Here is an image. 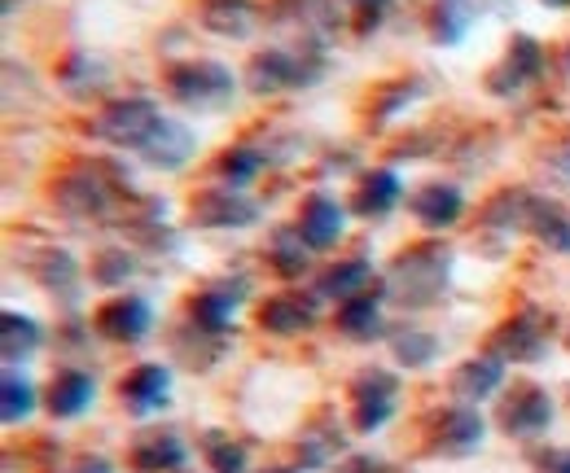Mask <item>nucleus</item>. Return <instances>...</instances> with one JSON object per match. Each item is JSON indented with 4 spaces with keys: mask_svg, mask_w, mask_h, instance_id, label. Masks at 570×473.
I'll return each instance as SVG.
<instances>
[{
    "mask_svg": "<svg viewBox=\"0 0 570 473\" xmlns=\"http://www.w3.org/2000/svg\"><path fill=\"white\" fill-rule=\"evenodd\" d=\"M448 280H452V250H448L439 237L404 246V250L386 264V272H382L386 303H395V307H404V312H426L434 303H443Z\"/></svg>",
    "mask_w": 570,
    "mask_h": 473,
    "instance_id": "1",
    "label": "nucleus"
},
{
    "mask_svg": "<svg viewBox=\"0 0 570 473\" xmlns=\"http://www.w3.org/2000/svg\"><path fill=\"white\" fill-rule=\"evenodd\" d=\"M330 58L321 45H303V49H259L246 70H242V83L246 92L255 97H282V92H307L325 79Z\"/></svg>",
    "mask_w": 570,
    "mask_h": 473,
    "instance_id": "2",
    "label": "nucleus"
},
{
    "mask_svg": "<svg viewBox=\"0 0 570 473\" xmlns=\"http://www.w3.org/2000/svg\"><path fill=\"white\" fill-rule=\"evenodd\" d=\"M163 88H167V97L180 110H189V115H215V110H228L233 106L242 79L224 67V62H215V58H185V62H171V67L163 70Z\"/></svg>",
    "mask_w": 570,
    "mask_h": 473,
    "instance_id": "3",
    "label": "nucleus"
},
{
    "mask_svg": "<svg viewBox=\"0 0 570 473\" xmlns=\"http://www.w3.org/2000/svg\"><path fill=\"white\" fill-rule=\"evenodd\" d=\"M119 198H137V194H124L119 176L101 162H75L67 167L58 180H53V206L67 215V219H110Z\"/></svg>",
    "mask_w": 570,
    "mask_h": 473,
    "instance_id": "4",
    "label": "nucleus"
},
{
    "mask_svg": "<svg viewBox=\"0 0 570 473\" xmlns=\"http://www.w3.org/2000/svg\"><path fill=\"white\" fill-rule=\"evenodd\" d=\"M167 115H163V106L154 101V97H110V101H101L97 110H92V119H88V136L92 140H101V145H110V149H128V154H141L145 145H149V136L158 132V124H163Z\"/></svg>",
    "mask_w": 570,
    "mask_h": 473,
    "instance_id": "5",
    "label": "nucleus"
},
{
    "mask_svg": "<svg viewBox=\"0 0 570 473\" xmlns=\"http://www.w3.org/2000/svg\"><path fill=\"white\" fill-rule=\"evenodd\" d=\"M553 329H558L553 312L527 303V307H518L513 316H504L492 329L488 351L500 355L504 364H540L549 355V346H553Z\"/></svg>",
    "mask_w": 570,
    "mask_h": 473,
    "instance_id": "6",
    "label": "nucleus"
},
{
    "mask_svg": "<svg viewBox=\"0 0 570 473\" xmlns=\"http://www.w3.org/2000/svg\"><path fill=\"white\" fill-rule=\"evenodd\" d=\"M553 416H558V404L553 395L540 386V382H513L500 391L497 404V425L504 438H518V443H540L549 430H553Z\"/></svg>",
    "mask_w": 570,
    "mask_h": 473,
    "instance_id": "7",
    "label": "nucleus"
},
{
    "mask_svg": "<svg viewBox=\"0 0 570 473\" xmlns=\"http://www.w3.org/2000/svg\"><path fill=\"white\" fill-rule=\"evenodd\" d=\"M400 391H404L400 373L377 368V364H373V368H360L356 377H352V386H347L352 430H356V434H377V430H386L391 416L400 412Z\"/></svg>",
    "mask_w": 570,
    "mask_h": 473,
    "instance_id": "8",
    "label": "nucleus"
},
{
    "mask_svg": "<svg viewBox=\"0 0 570 473\" xmlns=\"http://www.w3.org/2000/svg\"><path fill=\"white\" fill-rule=\"evenodd\" d=\"M488 443V421L470 404H448L430 416L426 425V452L439 461H470Z\"/></svg>",
    "mask_w": 570,
    "mask_h": 473,
    "instance_id": "9",
    "label": "nucleus"
},
{
    "mask_svg": "<svg viewBox=\"0 0 570 473\" xmlns=\"http://www.w3.org/2000/svg\"><path fill=\"white\" fill-rule=\"evenodd\" d=\"M259 219H264V206L242 189H228V185L198 189L189 198V224L207 228V233H242V228H255Z\"/></svg>",
    "mask_w": 570,
    "mask_h": 473,
    "instance_id": "10",
    "label": "nucleus"
},
{
    "mask_svg": "<svg viewBox=\"0 0 570 473\" xmlns=\"http://www.w3.org/2000/svg\"><path fill=\"white\" fill-rule=\"evenodd\" d=\"M544 67H549L544 45H540L535 36H522V31H518V36L504 45V58L483 75V88H488L492 97H500V101H513V97H522L531 83H540Z\"/></svg>",
    "mask_w": 570,
    "mask_h": 473,
    "instance_id": "11",
    "label": "nucleus"
},
{
    "mask_svg": "<svg viewBox=\"0 0 570 473\" xmlns=\"http://www.w3.org/2000/svg\"><path fill=\"white\" fill-rule=\"evenodd\" d=\"M250 298V280L246 276H219V280H207L189 294L185 303V321H194L198 329H212V334H237L233 329V316L237 307Z\"/></svg>",
    "mask_w": 570,
    "mask_h": 473,
    "instance_id": "12",
    "label": "nucleus"
},
{
    "mask_svg": "<svg viewBox=\"0 0 570 473\" xmlns=\"http://www.w3.org/2000/svg\"><path fill=\"white\" fill-rule=\"evenodd\" d=\"M92 334L115 346H141L154 334V303L145 294H115L92 312Z\"/></svg>",
    "mask_w": 570,
    "mask_h": 473,
    "instance_id": "13",
    "label": "nucleus"
},
{
    "mask_svg": "<svg viewBox=\"0 0 570 473\" xmlns=\"http://www.w3.org/2000/svg\"><path fill=\"white\" fill-rule=\"evenodd\" d=\"M321 316V298L312 289H277L268 298H259L255 307V325L273 338H298L316 325Z\"/></svg>",
    "mask_w": 570,
    "mask_h": 473,
    "instance_id": "14",
    "label": "nucleus"
},
{
    "mask_svg": "<svg viewBox=\"0 0 570 473\" xmlns=\"http://www.w3.org/2000/svg\"><path fill=\"white\" fill-rule=\"evenodd\" d=\"M298 233L307 237V246L316 250V255H325V250H334V246H343V237H347V206L338 203L334 194H325V189H312L303 203H298Z\"/></svg>",
    "mask_w": 570,
    "mask_h": 473,
    "instance_id": "15",
    "label": "nucleus"
},
{
    "mask_svg": "<svg viewBox=\"0 0 570 473\" xmlns=\"http://www.w3.org/2000/svg\"><path fill=\"white\" fill-rule=\"evenodd\" d=\"M167 400H171V368L167 364L145 359L137 368H128V377H119V407L137 421L158 416L167 407Z\"/></svg>",
    "mask_w": 570,
    "mask_h": 473,
    "instance_id": "16",
    "label": "nucleus"
},
{
    "mask_svg": "<svg viewBox=\"0 0 570 473\" xmlns=\"http://www.w3.org/2000/svg\"><path fill=\"white\" fill-rule=\"evenodd\" d=\"M504 359L492 355V351H483V355H465L456 368H452V377H448V391H452V400L456 404H488L492 395L504 391Z\"/></svg>",
    "mask_w": 570,
    "mask_h": 473,
    "instance_id": "17",
    "label": "nucleus"
},
{
    "mask_svg": "<svg viewBox=\"0 0 570 473\" xmlns=\"http://www.w3.org/2000/svg\"><path fill=\"white\" fill-rule=\"evenodd\" d=\"M185 465H189V443L176 430H141L128 443L132 473H180Z\"/></svg>",
    "mask_w": 570,
    "mask_h": 473,
    "instance_id": "18",
    "label": "nucleus"
},
{
    "mask_svg": "<svg viewBox=\"0 0 570 473\" xmlns=\"http://www.w3.org/2000/svg\"><path fill=\"white\" fill-rule=\"evenodd\" d=\"M382 307H386V289H382V276H377L364 294L347 298V303H338V312H334V329H338L347 342L386 338L391 329H386V321H382Z\"/></svg>",
    "mask_w": 570,
    "mask_h": 473,
    "instance_id": "19",
    "label": "nucleus"
},
{
    "mask_svg": "<svg viewBox=\"0 0 570 473\" xmlns=\"http://www.w3.org/2000/svg\"><path fill=\"white\" fill-rule=\"evenodd\" d=\"M409 215H413L426 233H443V228L461 224V215H465V194H461V185H452V180H430V185L409 194Z\"/></svg>",
    "mask_w": 570,
    "mask_h": 473,
    "instance_id": "20",
    "label": "nucleus"
},
{
    "mask_svg": "<svg viewBox=\"0 0 570 473\" xmlns=\"http://www.w3.org/2000/svg\"><path fill=\"white\" fill-rule=\"evenodd\" d=\"M294 447H298V465L303 470H334L347 456V430H343V421H334L325 412V416H316L312 425L298 430Z\"/></svg>",
    "mask_w": 570,
    "mask_h": 473,
    "instance_id": "21",
    "label": "nucleus"
},
{
    "mask_svg": "<svg viewBox=\"0 0 570 473\" xmlns=\"http://www.w3.org/2000/svg\"><path fill=\"white\" fill-rule=\"evenodd\" d=\"M92 404H97V382L83 368H58L45 386V412L53 421H79Z\"/></svg>",
    "mask_w": 570,
    "mask_h": 473,
    "instance_id": "22",
    "label": "nucleus"
},
{
    "mask_svg": "<svg viewBox=\"0 0 570 473\" xmlns=\"http://www.w3.org/2000/svg\"><path fill=\"white\" fill-rule=\"evenodd\" d=\"M27 272H31V280H36L45 294L62 298L67 307H75V303H79V280H83V272H79V264H75L71 250L45 246V250H36V255L27 259Z\"/></svg>",
    "mask_w": 570,
    "mask_h": 473,
    "instance_id": "23",
    "label": "nucleus"
},
{
    "mask_svg": "<svg viewBox=\"0 0 570 473\" xmlns=\"http://www.w3.org/2000/svg\"><path fill=\"white\" fill-rule=\"evenodd\" d=\"M194 154H198V132L180 119H163L158 132L149 136V145L141 149V162L154 171H185Z\"/></svg>",
    "mask_w": 570,
    "mask_h": 473,
    "instance_id": "24",
    "label": "nucleus"
},
{
    "mask_svg": "<svg viewBox=\"0 0 570 473\" xmlns=\"http://www.w3.org/2000/svg\"><path fill=\"white\" fill-rule=\"evenodd\" d=\"M404 203V180L395 176V167H368L352 189V215L360 219H386L395 206Z\"/></svg>",
    "mask_w": 570,
    "mask_h": 473,
    "instance_id": "25",
    "label": "nucleus"
},
{
    "mask_svg": "<svg viewBox=\"0 0 570 473\" xmlns=\"http://www.w3.org/2000/svg\"><path fill=\"white\" fill-rule=\"evenodd\" d=\"M264 22V9L255 0H198V27L219 40H246Z\"/></svg>",
    "mask_w": 570,
    "mask_h": 473,
    "instance_id": "26",
    "label": "nucleus"
},
{
    "mask_svg": "<svg viewBox=\"0 0 570 473\" xmlns=\"http://www.w3.org/2000/svg\"><path fill=\"white\" fill-rule=\"evenodd\" d=\"M535 194L531 189H500L488 198L479 224L483 233H497V237H518V233H531V215H535Z\"/></svg>",
    "mask_w": 570,
    "mask_h": 473,
    "instance_id": "27",
    "label": "nucleus"
},
{
    "mask_svg": "<svg viewBox=\"0 0 570 473\" xmlns=\"http://www.w3.org/2000/svg\"><path fill=\"white\" fill-rule=\"evenodd\" d=\"M373 280H377V276H373V264H368L364 255H352V259L325 264V268L316 272V280H312V294H316L321 303H347V298L364 294Z\"/></svg>",
    "mask_w": 570,
    "mask_h": 473,
    "instance_id": "28",
    "label": "nucleus"
},
{
    "mask_svg": "<svg viewBox=\"0 0 570 473\" xmlns=\"http://www.w3.org/2000/svg\"><path fill=\"white\" fill-rule=\"evenodd\" d=\"M45 346V325L27 312H4L0 316V355H4V368H27Z\"/></svg>",
    "mask_w": 570,
    "mask_h": 473,
    "instance_id": "29",
    "label": "nucleus"
},
{
    "mask_svg": "<svg viewBox=\"0 0 570 473\" xmlns=\"http://www.w3.org/2000/svg\"><path fill=\"white\" fill-rule=\"evenodd\" d=\"M312 255L316 250L307 246V237L298 233V224H277L273 237H268V246H264L268 268L277 272L282 280H303L312 272Z\"/></svg>",
    "mask_w": 570,
    "mask_h": 473,
    "instance_id": "30",
    "label": "nucleus"
},
{
    "mask_svg": "<svg viewBox=\"0 0 570 473\" xmlns=\"http://www.w3.org/2000/svg\"><path fill=\"white\" fill-rule=\"evenodd\" d=\"M264 167H268V149L250 145V140L224 145L219 158H215V176H219V185H228V189H246V185H255V180L264 176Z\"/></svg>",
    "mask_w": 570,
    "mask_h": 473,
    "instance_id": "31",
    "label": "nucleus"
},
{
    "mask_svg": "<svg viewBox=\"0 0 570 473\" xmlns=\"http://www.w3.org/2000/svg\"><path fill=\"white\" fill-rule=\"evenodd\" d=\"M268 18L273 22H289V27H303L307 36H330L334 27H343L334 0H273L268 4Z\"/></svg>",
    "mask_w": 570,
    "mask_h": 473,
    "instance_id": "32",
    "label": "nucleus"
},
{
    "mask_svg": "<svg viewBox=\"0 0 570 473\" xmlns=\"http://www.w3.org/2000/svg\"><path fill=\"white\" fill-rule=\"evenodd\" d=\"M386 346H391V359L409 373L434 368V359H439V338L430 329H417V325H395L386 334Z\"/></svg>",
    "mask_w": 570,
    "mask_h": 473,
    "instance_id": "33",
    "label": "nucleus"
},
{
    "mask_svg": "<svg viewBox=\"0 0 570 473\" xmlns=\"http://www.w3.org/2000/svg\"><path fill=\"white\" fill-rule=\"evenodd\" d=\"M198 452L207 461V473H250V447L228 430H207L198 438Z\"/></svg>",
    "mask_w": 570,
    "mask_h": 473,
    "instance_id": "34",
    "label": "nucleus"
},
{
    "mask_svg": "<svg viewBox=\"0 0 570 473\" xmlns=\"http://www.w3.org/2000/svg\"><path fill=\"white\" fill-rule=\"evenodd\" d=\"M40 404H45V395L36 391V382L22 368H4V382H0V421L4 425H22Z\"/></svg>",
    "mask_w": 570,
    "mask_h": 473,
    "instance_id": "35",
    "label": "nucleus"
},
{
    "mask_svg": "<svg viewBox=\"0 0 570 473\" xmlns=\"http://www.w3.org/2000/svg\"><path fill=\"white\" fill-rule=\"evenodd\" d=\"M531 237L553 250V255H570V210L553 198H540L535 215H531Z\"/></svg>",
    "mask_w": 570,
    "mask_h": 473,
    "instance_id": "36",
    "label": "nucleus"
},
{
    "mask_svg": "<svg viewBox=\"0 0 570 473\" xmlns=\"http://www.w3.org/2000/svg\"><path fill=\"white\" fill-rule=\"evenodd\" d=\"M470 27H474L470 0H439V4L430 9V40L443 45V49L461 45V40L470 36Z\"/></svg>",
    "mask_w": 570,
    "mask_h": 473,
    "instance_id": "37",
    "label": "nucleus"
},
{
    "mask_svg": "<svg viewBox=\"0 0 570 473\" xmlns=\"http://www.w3.org/2000/svg\"><path fill=\"white\" fill-rule=\"evenodd\" d=\"M137 272H141V264H137V255H132L128 246H106V250H97L92 264H88L92 285H101V289H119V285H128Z\"/></svg>",
    "mask_w": 570,
    "mask_h": 473,
    "instance_id": "38",
    "label": "nucleus"
},
{
    "mask_svg": "<svg viewBox=\"0 0 570 473\" xmlns=\"http://www.w3.org/2000/svg\"><path fill=\"white\" fill-rule=\"evenodd\" d=\"M422 92H426V88H422V79H395V83L373 88V119H377V124L400 119V115H404Z\"/></svg>",
    "mask_w": 570,
    "mask_h": 473,
    "instance_id": "39",
    "label": "nucleus"
},
{
    "mask_svg": "<svg viewBox=\"0 0 570 473\" xmlns=\"http://www.w3.org/2000/svg\"><path fill=\"white\" fill-rule=\"evenodd\" d=\"M347 4L356 9V31L368 36V31H377V27L386 22V13H391L395 0H347Z\"/></svg>",
    "mask_w": 570,
    "mask_h": 473,
    "instance_id": "40",
    "label": "nucleus"
},
{
    "mask_svg": "<svg viewBox=\"0 0 570 473\" xmlns=\"http://www.w3.org/2000/svg\"><path fill=\"white\" fill-rule=\"evenodd\" d=\"M386 470H391V465H386L382 456H373V452H347L330 473H386Z\"/></svg>",
    "mask_w": 570,
    "mask_h": 473,
    "instance_id": "41",
    "label": "nucleus"
},
{
    "mask_svg": "<svg viewBox=\"0 0 570 473\" xmlns=\"http://www.w3.org/2000/svg\"><path fill=\"white\" fill-rule=\"evenodd\" d=\"M540 473H570V447H549L535 456Z\"/></svg>",
    "mask_w": 570,
    "mask_h": 473,
    "instance_id": "42",
    "label": "nucleus"
},
{
    "mask_svg": "<svg viewBox=\"0 0 570 473\" xmlns=\"http://www.w3.org/2000/svg\"><path fill=\"white\" fill-rule=\"evenodd\" d=\"M544 167H549L562 185H570V140L562 145V149H553V158H544Z\"/></svg>",
    "mask_w": 570,
    "mask_h": 473,
    "instance_id": "43",
    "label": "nucleus"
},
{
    "mask_svg": "<svg viewBox=\"0 0 570 473\" xmlns=\"http://www.w3.org/2000/svg\"><path fill=\"white\" fill-rule=\"evenodd\" d=\"M71 473H115V465H110V461H101V456H88V461H79Z\"/></svg>",
    "mask_w": 570,
    "mask_h": 473,
    "instance_id": "44",
    "label": "nucleus"
},
{
    "mask_svg": "<svg viewBox=\"0 0 570 473\" xmlns=\"http://www.w3.org/2000/svg\"><path fill=\"white\" fill-rule=\"evenodd\" d=\"M544 9H570V0H540Z\"/></svg>",
    "mask_w": 570,
    "mask_h": 473,
    "instance_id": "45",
    "label": "nucleus"
},
{
    "mask_svg": "<svg viewBox=\"0 0 570 473\" xmlns=\"http://www.w3.org/2000/svg\"><path fill=\"white\" fill-rule=\"evenodd\" d=\"M259 473H303V470H289V465H273V470H259Z\"/></svg>",
    "mask_w": 570,
    "mask_h": 473,
    "instance_id": "46",
    "label": "nucleus"
},
{
    "mask_svg": "<svg viewBox=\"0 0 570 473\" xmlns=\"http://www.w3.org/2000/svg\"><path fill=\"white\" fill-rule=\"evenodd\" d=\"M562 67H567V75H570V49H567V58H562Z\"/></svg>",
    "mask_w": 570,
    "mask_h": 473,
    "instance_id": "47",
    "label": "nucleus"
},
{
    "mask_svg": "<svg viewBox=\"0 0 570 473\" xmlns=\"http://www.w3.org/2000/svg\"><path fill=\"white\" fill-rule=\"evenodd\" d=\"M386 473H409V470H386Z\"/></svg>",
    "mask_w": 570,
    "mask_h": 473,
    "instance_id": "48",
    "label": "nucleus"
},
{
    "mask_svg": "<svg viewBox=\"0 0 570 473\" xmlns=\"http://www.w3.org/2000/svg\"><path fill=\"white\" fill-rule=\"evenodd\" d=\"M567 346H570V329H567Z\"/></svg>",
    "mask_w": 570,
    "mask_h": 473,
    "instance_id": "49",
    "label": "nucleus"
},
{
    "mask_svg": "<svg viewBox=\"0 0 570 473\" xmlns=\"http://www.w3.org/2000/svg\"><path fill=\"white\" fill-rule=\"evenodd\" d=\"M567 400H570V391H567Z\"/></svg>",
    "mask_w": 570,
    "mask_h": 473,
    "instance_id": "50",
    "label": "nucleus"
},
{
    "mask_svg": "<svg viewBox=\"0 0 570 473\" xmlns=\"http://www.w3.org/2000/svg\"><path fill=\"white\" fill-rule=\"evenodd\" d=\"M180 473H189V470H180Z\"/></svg>",
    "mask_w": 570,
    "mask_h": 473,
    "instance_id": "51",
    "label": "nucleus"
}]
</instances>
